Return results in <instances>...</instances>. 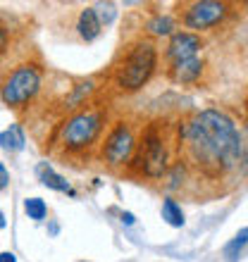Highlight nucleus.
I'll list each match as a JSON object with an SVG mask.
<instances>
[{"label":"nucleus","mask_w":248,"mask_h":262,"mask_svg":"<svg viewBox=\"0 0 248 262\" xmlns=\"http://www.w3.org/2000/svg\"><path fill=\"white\" fill-rule=\"evenodd\" d=\"M38 91H41V69L36 64H22L12 74H7V79L0 86V96L5 105L19 107L34 100Z\"/></svg>","instance_id":"obj_4"},{"label":"nucleus","mask_w":248,"mask_h":262,"mask_svg":"<svg viewBox=\"0 0 248 262\" xmlns=\"http://www.w3.org/2000/svg\"><path fill=\"white\" fill-rule=\"evenodd\" d=\"M0 262H17L14 253H0Z\"/></svg>","instance_id":"obj_21"},{"label":"nucleus","mask_w":248,"mask_h":262,"mask_svg":"<svg viewBox=\"0 0 248 262\" xmlns=\"http://www.w3.org/2000/svg\"><path fill=\"white\" fill-rule=\"evenodd\" d=\"M155 62H158V50L151 41H138L134 43L127 55H124L122 64L117 67V83L124 91H138L143 89V83L155 72Z\"/></svg>","instance_id":"obj_2"},{"label":"nucleus","mask_w":248,"mask_h":262,"mask_svg":"<svg viewBox=\"0 0 248 262\" xmlns=\"http://www.w3.org/2000/svg\"><path fill=\"white\" fill-rule=\"evenodd\" d=\"M200 72H203V60L200 57H189V60H179V62H172V76L177 83H193L198 81Z\"/></svg>","instance_id":"obj_9"},{"label":"nucleus","mask_w":248,"mask_h":262,"mask_svg":"<svg viewBox=\"0 0 248 262\" xmlns=\"http://www.w3.org/2000/svg\"><path fill=\"white\" fill-rule=\"evenodd\" d=\"M7 48V29L0 24V53Z\"/></svg>","instance_id":"obj_19"},{"label":"nucleus","mask_w":248,"mask_h":262,"mask_svg":"<svg viewBox=\"0 0 248 262\" xmlns=\"http://www.w3.org/2000/svg\"><path fill=\"white\" fill-rule=\"evenodd\" d=\"M7 184H10V172H7V167L0 162V191H5Z\"/></svg>","instance_id":"obj_18"},{"label":"nucleus","mask_w":248,"mask_h":262,"mask_svg":"<svg viewBox=\"0 0 248 262\" xmlns=\"http://www.w3.org/2000/svg\"><path fill=\"white\" fill-rule=\"evenodd\" d=\"M174 29V19L172 17H167V14H158V17H153L151 21H148V31L155 36H167L172 34Z\"/></svg>","instance_id":"obj_17"},{"label":"nucleus","mask_w":248,"mask_h":262,"mask_svg":"<svg viewBox=\"0 0 248 262\" xmlns=\"http://www.w3.org/2000/svg\"><path fill=\"white\" fill-rule=\"evenodd\" d=\"M38 179H41V184L46 188H53V191H60V193H72L69 181L65 179L62 174H57L48 162H43V165L38 167Z\"/></svg>","instance_id":"obj_12"},{"label":"nucleus","mask_w":248,"mask_h":262,"mask_svg":"<svg viewBox=\"0 0 248 262\" xmlns=\"http://www.w3.org/2000/svg\"><path fill=\"white\" fill-rule=\"evenodd\" d=\"M162 220H165L170 227H184V212H181V207L177 205V200H172V198L162 200Z\"/></svg>","instance_id":"obj_14"},{"label":"nucleus","mask_w":248,"mask_h":262,"mask_svg":"<svg viewBox=\"0 0 248 262\" xmlns=\"http://www.w3.org/2000/svg\"><path fill=\"white\" fill-rule=\"evenodd\" d=\"M24 212L29 214V220L41 222V220H46V214H48V205H46V200H41V198H27L24 200Z\"/></svg>","instance_id":"obj_16"},{"label":"nucleus","mask_w":248,"mask_h":262,"mask_svg":"<svg viewBox=\"0 0 248 262\" xmlns=\"http://www.w3.org/2000/svg\"><path fill=\"white\" fill-rule=\"evenodd\" d=\"M5 224H7V222H5V214L0 212V229H5Z\"/></svg>","instance_id":"obj_22"},{"label":"nucleus","mask_w":248,"mask_h":262,"mask_svg":"<svg viewBox=\"0 0 248 262\" xmlns=\"http://www.w3.org/2000/svg\"><path fill=\"white\" fill-rule=\"evenodd\" d=\"M227 14V5L224 3H217V0H200V3H193L189 7V12L184 14V24L189 29H198V31H205V29H213L215 24H220Z\"/></svg>","instance_id":"obj_7"},{"label":"nucleus","mask_w":248,"mask_h":262,"mask_svg":"<svg viewBox=\"0 0 248 262\" xmlns=\"http://www.w3.org/2000/svg\"><path fill=\"white\" fill-rule=\"evenodd\" d=\"M103 129V112L100 110H84L69 117L60 129L62 145L67 150H84L98 138Z\"/></svg>","instance_id":"obj_3"},{"label":"nucleus","mask_w":248,"mask_h":262,"mask_svg":"<svg viewBox=\"0 0 248 262\" xmlns=\"http://www.w3.org/2000/svg\"><path fill=\"white\" fill-rule=\"evenodd\" d=\"M181 138L191 160L210 177L236 172L246 160L241 131L220 110H203L181 126Z\"/></svg>","instance_id":"obj_1"},{"label":"nucleus","mask_w":248,"mask_h":262,"mask_svg":"<svg viewBox=\"0 0 248 262\" xmlns=\"http://www.w3.org/2000/svg\"><path fill=\"white\" fill-rule=\"evenodd\" d=\"M136 162L141 165L148 177H162L167 172V162H170V152L162 134L155 126H148L141 138V148H138Z\"/></svg>","instance_id":"obj_5"},{"label":"nucleus","mask_w":248,"mask_h":262,"mask_svg":"<svg viewBox=\"0 0 248 262\" xmlns=\"http://www.w3.org/2000/svg\"><path fill=\"white\" fill-rule=\"evenodd\" d=\"M246 243H248V229L243 227L239 234L232 238V241L224 246V257H227L229 262H236L243 257V250H246Z\"/></svg>","instance_id":"obj_13"},{"label":"nucleus","mask_w":248,"mask_h":262,"mask_svg":"<svg viewBox=\"0 0 248 262\" xmlns=\"http://www.w3.org/2000/svg\"><path fill=\"white\" fill-rule=\"evenodd\" d=\"M76 29H79V36H81L84 41H96L98 36H100L103 27L98 24V17H96V12H93V7L81 10L79 21H76Z\"/></svg>","instance_id":"obj_10"},{"label":"nucleus","mask_w":248,"mask_h":262,"mask_svg":"<svg viewBox=\"0 0 248 262\" xmlns=\"http://www.w3.org/2000/svg\"><path fill=\"white\" fill-rule=\"evenodd\" d=\"M119 220H122V224H127V227H131V224L136 222V217H134V214H131V212H122V214H119Z\"/></svg>","instance_id":"obj_20"},{"label":"nucleus","mask_w":248,"mask_h":262,"mask_svg":"<svg viewBox=\"0 0 248 262\" xmlns=\"http://www.w3.org/2000/svg\"><path fill=\"white\" fill-rule=\"evenodd\" d=\"M134 148H136V141H134V134L124 122H119L115 129L110 131V136L105 141L103 148V158L110 162V165H124L129 162V158L134 155Z\"/></svg>","instance_id":"obj_6"},{"label":"nucleus","mask_w":248,"mask_h":262,"mask_svg":"<svg viewBox=\"0 0 248 262\" xmlns=\"http://www.w3.org/2000/svg\"><path fill=\"white\" fill-rule=\"evenodd\" d=\"M93 12H96L100 27H110L117 17V5L115 3H98V5H93Z\"/></svg>","instance_id":"obj_15"},{"label":"nucleus","mask_w":248,"mask_h":262,"mask_svg":"<svg viewBox=\"0 0 248 262\" xmlns=\"http://www.w3.org/2000/svg\"><path fill=\"white\" fill-rule=\"evenodd\" d=\"M27 145V136L19 124H10L5 131H0V148L7 152H19Z\"/></svg>","instance_id":"obj_11"},{"label":"nucleus","mask_w":248,"mask_h":262,"mask_svg":"<svg viewBox=\"0 0 248 262\" xmlns=\"http://www.w3.org/2000/svg\"><path fill=\"white\" fill-rule=\"evenodd\" d=\"M203 48V41H200L198 34H191V31H177L170 38V46H167V57L172 62H179V60H189V57H196V53Z\"/></svg>","instance_id":"obj_8"}]
</instances>
